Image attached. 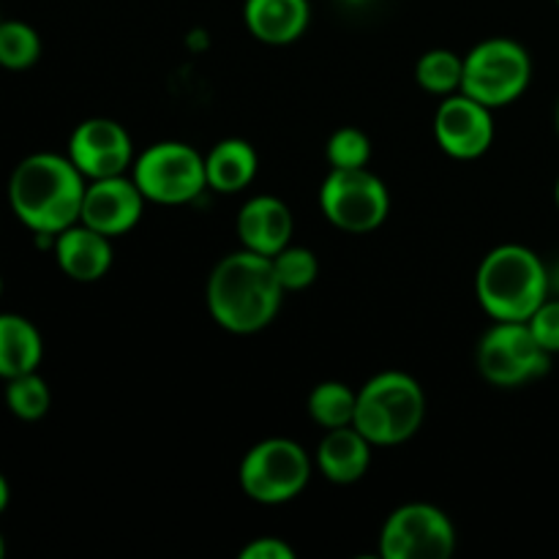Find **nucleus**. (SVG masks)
<instances>
[{"label": "nucleus", "mask_w": 559, "mask_h": 559, "mask_svg": "<svg viewBox=\"0 0 559 559\" xmlns=\"http://www.w3.org/2000/svg\"><path fill=\"white\" fill-rule=\"evenodd\" d=\"M240 559H295V551L282 538L265 535V538H254L251 544H246L240 549Z\"/></svg>", "instance_id": "nucleus-27"}, {"label": "nucleus", "mask_w": 559, "mask_h": 559, "mask_svg": "<svg viewBox=\"0 0 559 559\" xmlns=\"http://www.w3.org/2000/svg\"><path fill=\"white\" fill-rule=\"evenodd\" d=\"M320 211L342 233L366 235L385 224L391 194L369 167L331 169L320 186Z\"/></svg>", "instance_id": "nucleus-8"}, {"label": "nucleus", "mask_w": 559, "mask_h": 559, "mask_svg": "<svg viewBox=\"0 0 559 559\" xmlns=\"http://www.w3.org/2000/svg\"><path fill=\"white\" fill-rule=\"evenodd\" d=\"M131 178L147 202L186 205L207 189L205 156L186 142H156L140 158H134Z\"/></svg>", "instance_id": "nucleus-7"}, {"label": "nucleus", "mask_w": 559, "mask_h": 559, "mask_svg": "<svg viewBox=\"0 0 559 559\" xmlns=\"http://www.w3.org/2000/svg\"><path fill=\"white\" fill-rule=\"evenodd\" d=\"M311 478V459L289 437H267L249 448L238 467L240 489L260 506H282L304 495Z\"/></svg>", "instance_id": "nucleus-6"}, {"label": "nucleus", "mask_w": 559, "mask_h": 559, "mask_svg": "<svg viewBox=\"0 0 559 559\" xmlns=\"http://www.w3.org/2000/svg\"><path fill=\"white\" fill-rule=\"evenodd\" d=\"M293 211L273 194L251 197L238 213V238L243 249L276 257L293 240Z\"/></svg>", "instance_id": "nucleus-14"}, {"label": "nucleus", "mask_w": 559, "mask_h": 559, "mask_svg": "<svg viewBox=\"0 0 559 559\" xmlns=\"http://www.w3.org/2000/svg\"><path fill=\"white\" fill-rule=\"evenodd\" d=\"M0 293H3V278H0Z\"/></svg>", "instance_id": "nucleus-32"}, {"label": "nucleus", "mask_w": 559, "mask_h": 559, "mask_svg": "<svg viewBox=\"0 0 559 559\" xmlns=\"http://www.w3.org/2000/svg\"><path fill=\"white\" fill-rule=\"evenodd\" d=\"M478 371L489 385L519 388L549 371L551 355L527 322H495L478 342Z\"/></svg>", "instance_id": "nucleus-9"}, {"label": "nucleus", "mask_w": 559, "mask_h": 559, "mask_svg": "<svg viewBox=\"0 0 559 559\" xmlns=\"http://www.w3.org/2000/svg\"><path fill=\"white\" fill-rule=\"evenodd\" d=\"M49 404H52V396H49L47 382L38 377V371L5 380V407L20 420L44 418L49 413Z\"/></svg>", "instance_id": "nucleus-23"}, {"label": "nucleus", "mask_w": 559, "mask_h": 559, "mask_svg": "<svg viewBox=\"0 0 559 559\" xmlns=\"http://www.w3.org/2000/svg\"><path fill=\"white\" fill-rule=\"evenodd\" d=\"M145 202V194L134 178L112 175V178L91 180L82 200L80 222L107 238H120L140 224Z\"/></svg>", "instance_id": "nucleus-13"}, {"label": "nucleus", "mask_w": 559, "mask_h": 559, "mask_svg": "<svg viewBox=\"0 0 559 559\" xmlns=\"http://www.w3.org/2000/svg\"><path fill=\"white\" fill-rule=\"evenodd\" d=\"M282 300L284 287L273 260L257 251L240 249L222 257L207 276V311L216 325L238 336H251L271 325Z\"/></svg>", "instance_id": "nucleus-1"}, {"label": "nucleus", "mask_w": 559, "mask_h": 559, "mask_svg": "<svg viewBox=\"0 0 559 559\" xmlns=\"http://www.w3.org/2000/svg\"><path fill=\"white\" fill-rule=\"evenodd\" d=\"M555 129H557V136H559V102H557V109H555Z\"/></svg>", "instance_id": "nucleus-29"}, {"label": "nucleus", "mask_w": 559, "mask_h": 559, "mask_svg": "<svg viewBox=\"0 0 559 559\" xmlns=\"http://www.w3.org/2000/svg\"><path fill=\"white\" fill-rule=\"evenodd\" d=\"M257 169H260V156L254 145L240 136H229L213 145V151L205 156V175L207 189L218 194H238L246 186L254 183Z\"/></svg>", "instance_id": "nucleus-18"}, {"label": "nucleus", "mask_w": 559, "mask_h": 559, "mask_svg": "<svg viewBox=\"0 0 559 559\" xmlns=\"http://www.w3.org/2000/svg\"><path fill=\"white\" fill-rule=\"evenodd\" d=\"M424 418L426 396L418 380L404 371H382L358 391L353 426L374 448H391L418 435Z\"/></svg>", "instance_id": "nucleus-4"}, {"label": "nucleus", "mask_w": 559, "mask_h": 559, "mask_svg": "<svg viewBox=\"0 0 559 559\" xmlns=\"http://www.w3.org/2000/svg\"><path fill=\"white\" fill-rule=\"evenodd\" d=\"M41 58V38L27 22L0 20V66L11 71L31 69Z\"/></svg>", "instance_id": "nucleus-22"}, {"label": "nucleus", "mask_w": 559, "mask_h": 559, "mask_svg": "<svg viewBox=\"0 0 559 559\" xmlns=\"http://www.w3.org/2000/svg\"><path fill=\"white\" fill-rule=\"evenodd\" d=\"M555 200H557V207H559V178H557V186H555Z\"/></svg>", "instance_id": "nucleus-30"}, {"label": "nucleus", "mask_w": 559, "mask_h": 559, "mask_svg": "<svg viewBox=\"0 0 559 559\" xmlns=\"http://www.w3.org/2000/svg\"><path fill=\"white\" fill-rule=\"evenodd\" d=\"M55 260L60 271L82 284L98 282L112 267V238L96 233L87 224L76 222L55 235Z\"/></svg>", "instance_id": "nucleus-15"}, {"label": "nucleus", "mask_w": 559, "mask_h": 559, "mask_svg": "<svg viewBox=\"0 0 559 559\" xmlns=\"http://www.w3.org/2000/svg\"><path fill=\"white\" fill-rule=\"evenodd\" d=\"M85 180L69 156L33 153L11 173L9 205L33 235H58L80 222Z\"/></svg>", "instance_id": "nucleus-2"}, {"label": "nucleus", "mask_w": 559, "mask_h": 559, "mask_svg": "<svg viewBox=\"0 0 559 559\" xmlns=\"http://www.w3.org/2000/svg\"><path fill=\"white\" fill-rule=\"evenodd\" d=\"M464 58H459L451 49H429L415 63V80L431 96H451L462 91Z\"/></svg>", "instance_id": "nucleus-21"}, {"label": "nucleus", "mask_w": 559, "mask_h": 559, "mask_svg": "<svg viewBox=\"0 0 559 559\" xmlns=\"http://www.w3.org/2000/svg\"><path fill=\"white\" fill-rule=\"evenodd\" d=\"M325 158L331 169H358L369 167L371 162V140L366 131L355 129V126H344V129L333 131L331 140L325 145Z\"/></svg>", "instance_id": "nucleus-25"}, {"label": "nucleus", "mask_w": 559, "mask_h": 559, "mask_svg": "<svg viewBox=\"0 0 559 559\" xmlns=\"http://www.w3.org/2000/svg\"><path fill=\"white\" fill-rule=\"evenodd\" d=\"M557 5H559V0H557Z\"/></svg>", "instance_id": "nucleus-33"}, {"label": "nucleus", "mask_w": 559, "mask_h": 559, "mask_svg": "<svg viewBox=\"0 0 559 559\" xmlns=\"http://www.w3.org/2000/svg\"><path fill=\"white\" fill-rule=\"evenodd\" d=\"M243 20L257 41L287 47L309 27L311 5L309 0H246Z\"/></svg>", "instance_id": "nucleus-16"}, {"label": "nucleus", "mask_w": 559, "mask_h": 559, "mask_svg": "<svg viewBox=\"0 0 559 559\" xmlns=\"http://www.w3.org/2000/svg\"><path fill=\"white\" fill-rule=\"evenodd\" d=\"M371 448L374 445L355 426L328 429V435L317 445V467L331 484H355L369 473Z\"/></svg>", "instance_id": "nucleus-17"}, {"label": "nucleus", "mask_w": 559, "mask_h": 559, "mask_svg": "<svg viewBox=\"0 0 559 559\" xmlns=\"http://www.w3.org/2000/svg\"><path fill=\"white\" fill-rule=\"evenodd\" d=\"M530 82H533V58L513 38H486L464 55L462 93L489 109L519 102Z\"/></svg>", "instance_id": "nucleus-5"}, {"label": "nucleus", "mask_w": 559, "mask_h": 559, "mask_svg": "<svg viewBox=\"0 0 559 559\" xmlns=\"http://www.w3.org/2000/svg\"><path fill=\"white\" fill-rule=\"evenodd\" d=\"M66 156L87 180L112 178L126 175L134 164V142L118 120L87 118L71 131Z\"/></svg>", "instance_id": "nucleus-11"}, {"label": "nucleus", "mask_w": 559, "mask_h": 559, "mask_svg": "<svg viewBox=\"0 0 559 559\" xmlns=\"http://www.w3.org/2000/svg\"><path fill=\"white\" fill-rule=\"evenodd\" d=\"M9 497H11L9 480H5L3 475H0V516H3V511H5V508H9Z\"/></svg>", "instance_id": "nucleus-28"}, {"label": "nucleus", "mask_w": 559, "mask_h": 559, "mask_svg": "<svg viewBox=\"0 0 559 559\" xmlns=\"http://www.w3.org/2000/svg\"><path fill=\"white\" fill-rule=\"evenodd\" d=\"M453 551L456 527L440 508L429 502H407L382 524V559H448Z\"/></svg>", "instance_id": "nucleus-10"}, {"label": "nucleus", "mask_w": 559, "mask_h": 559, "mask_svg": "<svg viewBox=\"0 0 559 559\" xmlns=\"http://www.w3.org/2000/svg\"><path fill=\"white\" fill-rule=\"evenodd\" d=\"M273 267H276V276L282 282L284 293H298V289L311 287L317 282V273H320V262L311 249L304 246H293L278 251L276 257H271Z\"/></svg>", "instance_id": "nucleus-24"}, {"label": "nucleus", "mask_w": 559, "mask_h": 559, "mask_svg": "<svg viewBox=\"0 0 559 559\" xmlns=\"http://www.w3.org/2000/svg\"><path fill=\"white\" fill-rule=\"evenodd\" d=\"M5 555V544H3V538H0V557Z\"/></svg>", "instance_id": "nucleus-31"}, {"label": "nucleus", "mask_w": 559, "mask_h": 559, "mask_svg": "<svg viewBox=\"0 0 559 559\" xmlns=\"http://www.w3.org/2000/svg\"><path fill=\"white\" fill-rule=\"evenodd\" d=\"M44 358L38 328L20 314H0V377L14 380L31 374Z\"/></svg>", "instance_id": "nucleus-19"}, {"label": "nucleus", "mask_w": 559, "mask_h": 559, "mask_svg": "<svg viewBox=\"0 0 559 559\" xmlns=\"http://www.w3.org/2000/svg\"><path fill=\"white\" fill-rule=\"evenodd\" d=\"M435 140L456 162L480 158L495 142L491 109L467 93H451L435 112Z\"/></svg>", "instance_id": "nucleus-12"}, {"label": "nucleus", "mask_w": 559, "mask_h": 559, "mask_svg": "<svg viewBox=\"0 0 559 559\" xmlns=\"http://www.w3.org/2000/svg\"><path fill=\"white\" fill-rule=\"evenodd\" d=\"M530 331L549 355L559 353V298H546L527 320Z\"/></svg>", "instance_id": "nucleus-26"}, {"label": "nucleus", "mask_w": 559, "mask_h": 559, "mask_svg": "<svg viewBox=\"0 0 559 559\" xmlns=\"http://www.w3.org/2000/svg\"><path fill=\"white\" fill-rule=\"evenodd\" d=\"M549 267L522 243L491 249L475 273L478 304L495 322H527L549 298Z\"/></svg>", "instance_id": "nucleus-3"}, {"label": "nucleus", "mask_w": 559, "mask_h": 559, "mask_svg": "<svg viewBox=\"0 0 559 559\" xmlns=\"http://www.w3.org/2000/svg\"><path fill=\"white\" fill-rule=\"evenodd\" d=\"M355 404H358V391H353V388H347L338 380L320 382L309 393V415L322 429L353 426Z\"/></svg>", "instance_id": "nucleus-20"}]
</instances>
